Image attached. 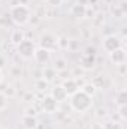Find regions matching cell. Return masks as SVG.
<instances>
[{
	"label": "cell",
	"instance_id": "cell-3",
	"mask_svg": "<svg viewBox=\"0 0 127 129\" xmlns=\"http://www.w3.org/2000/svg\"><path fill=\"white\" fill-rule=\"evenodd\" d=\"M34 50H36V45H34V42L30 41V39H24L23 42H20V44L17 45V53H18V56L23 57L24 60L33 59Z\"/></svg>",
	"mask_w": 127,
	"mask_h": 129
},
{
	"label": "cell",
	"instance_id": "cell-17",
	"mask_svg": "<svg viewBox=\"0 0 127 129\" xmlns=\"http://www.w3.org/2000/svg\"><path fill=\"white\" fill-rule=\"evenodd\" d=\"M55 74H57V72L54 71L52 66H43V68H42V78L46 80V81L54 80V78H55Z\"/></svg>",
	"mask_w": 127,
	"mask_h": 129
},
{
	"label": "cell",
	"instance_id": "cell-36",
	"mask_svg": "<svg viewBox=\"0 0 127 129\" xmlns=\"http://www.w3.org/2000/svg\"><path fill=\"white\" fill-rule=\"evenodd\" d=\"M2 81H3V74H2V69H0V84H2Z\"/></svg>",
	"mask_w": 127,
	"mask_h": 129
},
{
	"label": "cell",
	"instance_id": "cell-18",
	"mask_svg": "<svg viewBox=\"0 0 127 129\" xmlns=\"http://www.w3.org/2000/svg\"><path fill=\"white\" fill-rule=\"evenodd\" d=\"M105 75H97L96 78L91 80V84L94 86L97 90H103V89H106V86H105Z\"/></svg>",
	"mask_w": 127,
	"mask_h": 129
},
{
	"label": "cell",
	"instance_id": "cell-38",
	"mask_svg": "<svg viewBox=\"0 0 127 129\" xmlns=\"http://www.w3.org/2000/svg\"><path fill=\"white\" fill-rule=\"evenodd\" d=\"M0 53H2V44H0Z\"/></svg>",
	"mask_w": 127,
	"mask_h": 129
},
{
	"label": "cell",
	"instance_id": "cell-35",
	"mask_svg": "<svg viewBox=\"0 0 127 129\" xmlns=\"http://www.w3.org/2000/svg\"><path fill=\"white\" fill-rule=\"evenodd\" d=\"M5 64H6V59H5L3 56H0V69H2Z\"/></svg>",
	"mask_w": 127,
	"mask_h": 129
},
{
	"label": "cell",
	"instance_id": "cell-37",
	"mask_svg": "<svg viewBox=\"0 0 127 129\" xmlns=\"http://www.w3.org/2000/svg\"><path fill=\"white\" fill-rule=\"evenodd\" d=\"M90 2H91V3H96V0H90Z\"/></svg>",
	"mask_w": 127,
	"mask_h": 129
},
{
	"label": "cell",
	"instance_id": "cell-40",
	"mask_svg": "<svg viewBox=\"0 0 127 129\" xmlns=\"http://www.w3.org/2000/svg\"><path fill=\"white\" fill-rule=\"evenodd\" d=\"M0 129H5V128H0Z\"/></svg>",
	"mask_w": 127,
	"mask_h": 129
},
{
	"label": "cell",
	"instance_id": "cell-5",
	"mask_svg": "<svg viewBox=\"0 0 127 129\" xmlns=\"http://www.w3.org/2000/svg\"><path fill=\"white\" fill-rule=\"evenodd\" d=\"M33 60L39 68H43L51 62V51H48L45 48H40V47H36L34 54H33Z\"/></svg>",
	"mask_w": 127,
	"mask_h": 129
},
{
	"label": "cell",
	"instance_id": "cell-32",
	"mask_svg": "<svg viewBox=\"0 0 127 129\" xmlns=\"http://www.w3.org/2000/svg\"><path fill=\"white\" fill-rule=\"evenodd\" d=\"M24 101H26V102H33V101H34V99H33V95L30 93V92H29V93H26V96H24Z\"/></svg>",
	"mask_w": 127,
	"mask_h": 129
},
{
	"label": "cell",
	"instance_id": "cell-22",
	"mask_svg": "<svg viewBox=\"0 0 127 129\" xmlns=\"http://www.w3.org/2000/svg\"><path fill=\"white\" fill-rule=\"evenodd\" d=\"M111 12H112V15H114L115 18H123V17H124V14H126V9H124V6L112 5V8H111Z\"/></svg>",
	"mask_w": 127,
	"mask_h": 129
},
{
	"label": "cell",
	"instance_id": "cell-33",
	"mask_svg": "<svg viewBox=\"0 0 127 129\" xmlns=\"http://www.w3.org/2000/svg\"><path fill=\"white\" fill-rule=\"evenodd\" d=\"M85 54H94V56H96V48H94V47H87Z\"/></svg>",
	"mask_w": 127,
	"mask_h": 129
},
{
	"label": "cell",
	"instance_id": "cell-31",
	"mask_svg": "<svg viewBox=\"0 0 127 129\" xmlns=\"http://www.w3.org/2000/svg\"><path fill=\"white\" fill-rule=\"evenodd\" d=\"M90 129H106V126H105L103 123H93Z\"/></svg>",
	"mask_w": 127,
	"mask_h": 129
},
{
	"label": "cell",
	"instance_id": "cell-12",
	"mask_svg": "<svg viewBox=\"0 0 127 129\" xmlns=\"http://www.w3.org/2000/svg\"><path fill=\"white\" fill-rule=\"evenodd\" d=\"M85 12H87V5H81V3H75L70 8V14L75 18H85Z\"/></svg>",
	"mask_w": 127,
	"mask_h": 129
},
{
	"label": "cell",
	"instance_id": "cell-7",
	"mask_svg": "<svg viewBox=\"0 0 127 129\" xmlns=\"http://www.w3.org/2000/svg\"><path fill=\"white\" fill-rule=\"evenodd\" d=\"M102 45H103V50H105L106 53H112V51H115L117 48L123 47V45H121V39H120L118 36H115V35L106 36V38L103 39Z\"/></svg>",
	"mask_w": 127,
	"mask_h": 129
},
{
	"label": "cell",
	"instance_id": "cell-34",
	"mask_svg": "<svg viewBox=\"0 0 127 129\" xmlns=\"http://www.w3.org/2000/svg\"><path fill=\"white\" fill-rule=\"evenodd\" d=\"M118 72H120V75H126V64H120L118 66Z\"/></svg>",
	"mask_w": 127,
	"mask_h": 129
},
{
	"label": "cell",
	"instance_id": "cell-28",
	"mask_svg": "<svg viewBox=\"0 0 127 129\" xmlns=\"http://www.w3.org/2000/svg\"><path fill=\"white\" fill-rule=\"evenodd\" d=\"M118 113H120V117L123 120L127 119V105H123V107H118Z\"/></svg>",
	"mask_w": 127,
	"mask_h": 129
},
{
	"label": "cell",
	"instance_id": "cell-39",
	"mask_svg": "<svg viewBox=\"0 0 127 129\" xmlns=\"http://www.w3.org/2000/svg\"><path fill=\"white\" fill-rule=\"evenodd\" d=\"M63 2H67V0H63Z\"/></svg>",
	"mask_w": 127,
	"mask_h": 129
},
{
	"label": "cell",
	"instance_id": "cell-26",
	"mask_svg": "<svg viewBox=\"0 0 127 129\" xmlns=\"http://www.w3.org/2000/svg\"><path fill=\"white\" fill-rule=\"evenodd\" d=\"M45 2H46V5H49L51 8H58V6L63 5V0H45Z\"/></svg>",
	"mask_w": 127,
	"mask_h": 129
},
{
	"label": "cell",
	"instance_id": "cell-24",
	"mask_svg": "<svg viewBox=\"0 0 127 129\" xmlns=\"http://www.w3.org/2000/svg\"><path fill=\"white\" fill-rule=\"evenodd\" d=\"M21 74H23V69H21V66H20V64H14V66L11 68V75H12V77L20 78V77H21Z\"/></svg>",
	"mask_w": 127,
	"mask_h": 129
},
{
	"label": "cell",
	"instance_id": "cell-15",
	"mask_svg": "<svg viewBox=\"0 0 127 129\" xmlns=\"http://www.w3.org/2000/svg\"><path fill=\"white\" fill-rule=\"evenodd\" d=\"M26 39V36H24V32L23 30H20V29H17V30H14V32L11 33V42H12V45H18L20 42H23Z\"/></svg>",
	"mask_w": 127,
	"mask_h": 129
},
{
	"label": "cell",
	"instance_id": "cell-25",
	"mask_svg": "<svg viewBox=\"0 0 127 129\" xmlns=\"http://www.w3.org/2000/svg\"><path fill=\"white\" fill-rule=\"evenodd\" d=\"M8 102H9V99H8V98L0 92V113H2V111H5V110L8 108Z\"/></svg>",
	"mask_w": 127,
	"mask_h": 129
},
{
	"label": "cell",
	"instance_id": "cell-14",
	"mask_svg": "<svg viewBox=\"0 0 127 129\" xmlns=\"http://www.w3.org/2000/svg\"><path fill=\"white\" fill-rule=\"evenodd\" d=\"M115 105L117 107H123L127 105V90L126 89H120L117 93H115Z\"/></svg>",
	"mask_w": 127,
	"mask_h": 129
},
{
	"label": "cell",
	"instance_id": "cell-1",
	"mask_svg": "<svg viewBox=\"0 0 127 129\" xmlns=\"http://www.w3.org/2000/svg\"><path fill=\"white\" fill-rule=\"evenodd\" d=\"M69 98H70V101H69L70 108L73 111H76V113L84 114V113H88L93 108V98L85 95L82 90H78L76 93H73Z\"/></svg>",
	"mask_w": 127,
	"mask_h": 129
},
{
	"label": "cell",
	"instance_id": "cell-30",
	"mask_svg": "<svg viewBox=\"0 0 127 129\" xmlns=\"http://www.w3.org/2000/svg\"><path fill=\"white\" fill-rule=\"evenodd\" d=\"M24 114L26 116H36V108L34 107H27L24 110Z\"/></svg>",
	"mask_w": 127,
	"mask_h": 129
},
{
	"label": "cell",
	"instance_id": "cell-21",
	"mask_svg": "<svg viewBox=\"0 0 127 129\" xmlns=\"http://www.w3.org/2000/svg\"><path fill=\"white\" fill-rule=\"evenodd\" d=\"M70 45V39L67 36H57V48L60 50H67Z\"/></svg>",
	"mask_w": 127,
	"mask_h": 129
},
{
	"label": "cell",
	"instance_id": "cell-10",
	"mask_svg": "<svg viewBox=\"0 0 127 129\" xmlns=\"http://www.w3.org/2000/svg\"><path fill=\"white\" fill-rule=\"evenodd\" d=\"M51 96L54 98L58 104H61V102H64L66 99H67V93H66V90L63 89V86L61 84H58V86H54L52 89H51V93H49Z\"/></svg>",
	"mask_w": 127,
	"mask_h": 129
},
{
	"label": "cell",
	"instance_id": "cell-11",
	"mask_svg": "<svg viewBox=\"0 0 127 129\" xmlns=\"http://www.w3.org/2000/svg\"><path fill=\"white\" fill-rule=\"evenodd\" d=\"M61 86H63V89L66 90L67 96H72L73 93H76L79 90V86H78V83H76L75 78H66Z\"/></svg>",
	"mask_w": 127,
	"mask_h": 129
},
{
	"label": "cell",
	"instance_id": "cell-16",
	"mask_svg": "<svg viewBox=\"0 0 127 129\" xmlns=\"http://www.w3.org/2000/svg\"><path fill=\"white\" fill-rule=\"evenodd\" d=\"M52 68H54L55 72H64V71L67 69V60H66L64 57H58V59L54 60Z\"/></svg>",
	"mask_w": 127,
	"mask_h": 129
},
{
	"label": "cell",
	"instance_id": "cell-4",
	"mask_svg": "<svg viewBox=\"0 0 127 129\" xmlns=\"http://www.w3.org/2000/svg\"><path fill=\"white\" fill-rule=\"evenodd\" d=\"M58 108H60V104L51 95L43 96V99L40 101V111H43L45 114H55Z\"/></svg>",
	"mask_w": 127,
	"mask_h": 129
},
{
	"label": "cell",
	"instance_id": "cell-2",
	"mask_svg": "<svg viewBox=\"0 0 127 129\" xmlns=\"http://www.w3.org/2000/svg\"><path fill=\"white\" fill-rule=\"evenodd\" d=\"M32 17V11L27 5H23V3H18V5H14L11 6V11H9V18L18 24V26H24L29 23Z\"/></svg>",
	"mask_w": 127,
	"mask_h": 129
},
{
	"label": "cell",
	"instance_id": "cell-8",
	"mask_svg": "<svg viewBox=\"0 0 127 129\" xmlns=\"http://www.w3.org/2000/svg\"><path fill=\"white\" fill-rule=\"evenodd\" d=\"M126 50L123 48V47H120V48H117L115 51H112V53H109V60L112 62V63L115 64V66H120V64H126Z\"/></svg>",
	"mask_w": 127,
	"mask_h": 129
},
{
	"label": "cell",
	"instance_id": "cell-6",
	"mask_svg": "<svg viewBox=\"0 0 127 129\" xmlns=\"http://www.w3.org/2000/svg\"><path fill=\"white\" fill-rule=\"evenodd\" d=\"M39 47L40 48H45L48 51H52L57 48V36L54 33H49V32H45L40 35L39 38Z\"/></svg>",
	"mask_w": 127,
	"mask_h": 129
},
{
	"label": "cell",
	"instance_id": "cell-23",
	"mask_svg": "<svg viewBox=\"0 0 127 129\" xmlns=\"http://www.w3.org/2000/svg\"><path fill=\"white\" fill-rule=\"evenodd\" d=\"M48 86H49V81H46V80H43V78H37L36 83H34V89H36L37 92H45V90L48 89Z\"/></svg>",
	"mask_w": 127,
	"mask_h": 129
},
{
	"label": "cell",
	"instance_id": "cell-19",
	"mask_svg": "<svg viewBox=\"0 0 127 129\" xmlns=\"http://www.w3.org/2000/svg\"><path fill=\"white\" fill-rule=\"evenodd\" d=\"M0 92L8 98V99H11V98H14L15 95H17L15 87H14V86H11V84H5V86H3V89H0Z\"/></svg>",
	"mask_w": 127,
	"mask_h": 129
},
{
	"label": "cell",
	"instance_id": "cell-20",
	"mask_svg": "<svg viewBox=\"0 0 127 129\" xmlns=\"http://www.w3.org/2000/svg\"><path fill=\"white\" fill-rule=\"evenodd\" d=\"M79 90H82L85 95H88V96H91V98L94 96L96 92H97V89L91 84V81H90V83H84V84H82V87H81Z\"/></svg>",
	"mask_w": 127,
	"mask_h": 129
},
{
	"label": "cell",
	"instance_id": "cell-29",
	"mask_svg": "<svg viewBox=\"0 0 127 129\" xmlns=\"http://www.w3.org/2000/svg\"><path fill=\"white\" fill-rule=\"evenodd\" d=\"M106 113H108V110L100 107V108L96 111V119H102V117H106Z\"/></svg>",
	"mask_w": 127,
	"mask_h": 129
},
{
	"label": "cell",
	"instance_id": "cell-27",
	"mask_svg": "<svg viewBox=\"0 0 127 129\" xmlns=\"http://www.w3.org/2000/svg\"><path fill=\"white\" fill-rule=\"evenodd\" d=\"M39 21H40V17H39V15H36V14H32L30 20H29V24H32V26H37V24H39Z\"/></svg>",
	"mask_w": 127,
	"mask_h": 129
},
{
	"label": "cell",
	"instance_id": "cell-9",
	"mask_svg": "<svg viewBox=\"0 0 127 129\" xmlns=\"http://www.w3.org/2000/svg\"><path fill=\"white\" fill-rule=\"evenodd\" d=\"M96 56L94 54H85V53H82V56L79 57V68L81 69H84V71H91V69H94L96 66Z\"/></svg>",
	"mask_w": 127,
	"mask_h": 129
},
{
	"label": "cell",
	"instance_id": "cell-13",
	"mask_svg": "<svg viewBox=\"0 0 127 129\" xmlns=\"http://www.w3.org/2000/svg\"><path fill=\"white\" fill-rule=\"evenodd\" d=\"M21 123H23V126L24 129H36L37 126V119H36V116H23L21 117Z\"/></svg>",
	"mask_w": 127,
	"mask_h": 129
}]
</instances>
